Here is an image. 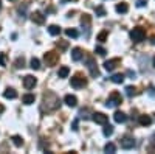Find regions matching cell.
<instances>
[{
	"mask_svg": "<svg viewBox=\"0 0 155 154\" xmlns=\"http://www.w3.org/2000/svg\"><path fill=\"white\" fill-rule=\"evenodd\" d=\"M121 103H123V97H121V94H118V92H112V95L107 98L106 106H107V108H116V106H120Z\"/></svg>",
	"mask_w": 155,
	"mask_h": 154,
	"instance_id": "1",
	"label": "cell"
},
{
	"mask_svg": "<svg viewBox=\"0 0 155 154\" xmlns=\"http://www.w3.org/2000/svg\"><path fill=\"white\" fill-rule=\"evenodd\" d=\"M144 37H146V31L140 27H137L130 31V39L134 42H141V41H144Z\"/></svg>",
	"mask_w": 155,
	"mask_h": 154,
	"instance_id": "2",
	"label": "cell"
},
{
	"mask_svg": "<svg viewBox=\"0 0 155 154\" xmlns=\"http://www.w3.org/2000/svg\"><path fill=\"white\" fill-rule=\"evenodd\" d=\"M44 59L47 62V66L53 67V66H56V64L59 62V55L56 53V51H48V53H45Z\"/></svg>",
	"mask_w": 155,
	"mask_h": 154,
	"instance_id": "3",
	"label": "cell"
},
{
	"mask_svg": "<svg viewBox=\"0 0 155 154\" xmlns=\"http://www.w3.org/2000/svg\"><path fill=\"white\" fill-rule=\"evenodd\" d=\"M85 64H87V69L90 70V75H92V76H99V70H98L96 64H95V59L92 56L85 58Z\"/></svg>",
	"mask_w": 155,
	"mask_h": 154,
	"instance_id": "4",
	"label": "cell"
},
{
	"mask_svg": "<svg viewBox=\"0 0 155 154\" xmlns=\"http://www.w3.org/2000/svg\"><path fill=\"white\" fill-rule=\"evenodd\" d=\"M71 86L74 89H82L84 86H87V80L82 78L81 75H74L73 78H71Z\"/></svg>",
	"mask_w": 155,
	"mask_h": 154,
	"instance_id": "5",
	"label": "cell"
},
{
	"mask_svg": "<svg viewBox=\"0 0 155 154\" xmlns=\"http://www.w3.org/2000/svg\"><path fill=\"white\" fill-rule=\"evenodd\" d=\"M92 118H93V121L98 123V125H107V123H109V117H107V115H104L102 112H95V114H92Z\"/></svg>",
	"mask_w": 155,
	"mask_h": 154,
	"instance_id": "6",
	"label": "cell"
},
{
	"mask_svg": "<svg viewBox=\"0 0 155 154\" xmlns=\"http://www.w3.org/2000/svg\"><path fill=\"white\" fill-rule=\"evenodd\" d=\"M135 146V140H134V137H130V135H124L123 139H121V148H124V149H132Z\"/></svg>",
	"mask_w": 155,
	"mask_h": 154,
	"instance_id": "7",
	"label": "cell"
},
{
	"mask_svg": "<svg viewBox=\"0 0 155 154\" xmlns=\"http://www.w3.org/2000/svg\"><path fill=\"white\" fill-rule=\"evenodd\" d=\"M120 64H121V59H120V58H113V59L104 62V69H106L107 72H112V70H115L116 67H118Z\"/></svg>",
	"mask_w": 155,
	"mask_h": 154,
	"instance_id": "8",
	"label": "cell"
},
{
	"mask_svg": "<svg viewBox=\"0 0 155 154\" xmlns=\"http://www.w3.org/2000/svg\"><path fill=\"white\" fill-rule=\"evenodd\" d=\"M31 20L36 23V25H44L45 23V16L42 14L41 11H34L31 14Z\"/></svg>",
	"mask_w": 155,
	"mask_h": 154,
	"instance_id": "9",
	"label": "cell"
},
{
	"mask_svg": "<svg viewBox=\"0 0 155 154\" xmlns=\"http://www.w3.org/2000/svg\"><path fill=\"white\" fill-rule=\"evenodd\" d=\"M36 83H37L36 78H34V76H31V75H27V76L23 78V86H25V89H28V91L36 86Z\"/></svg>",
	"mask_w": 155,
	"mask_h": 154,
	"instance_id": "10",
	"label": "cell"
},
{
	"mask_svg": "<svg viewBox=\"0 0 155 154\" xmlns=\"http://www.w3.org/2000/svg\"><path fill=\"white\" fill-rule=\"evenodd\" d=\"M82 56H84V53H82V50H81L79 47H74V48L71 50V59H73V61H81Z\"/></svg>",
	"mask_w": 155,
	"mask_h": 154,
	"instance_id": "11",
	"label": "cell"
},
{
	"mask_svg": "<svg viewBox=\"0 0 155 154\" xmlns=\"http://www.w3.org/2000/svg\"><path fill=\"white\" fill-rule=\"evenodd\" d=\"M64 101H65V104L70 106V108H74V106L78 104V98H76L74 95H65Z\"/></svg>",
	"mask_w": 155,
	"mask_h": 154,
	"instance_id": "12",
	"label": "cell"
},
{
	"mask_svg": "<svg viewBox=\"0 0 155 154\" xmlns=\"http://www.w3.org/2000/svg\"><path fill=\"white\" fill-rule=\"evenodd\" d=\"M113 120H115L116 123H124V121L127 120V115H126L124 112H120V111H118V112L113 114Z\"/></svg>",
	"mask_w": 155,
	"mask_h": 154,
	"instance_id": "13",
	"label": "cell"
},
{
	"mask_svg": "<svg viewBox=\"0 0 155 154\" xmlns=\"http://www.w3.org/2000/svg\"><path fill=\"white\" fill-rule=\"evenodd\" d=\"M3 97H5V98H9V100H14V98L17 97V92L14 91V89H11V87H8L6 91L3 92Z\"/></svg>",
	"mask_w": 155,
	"mask_h": 154,
	"instance_id": "14",
	"label": "cell"
},
{
	"mask_svg": "<svg viewBox=\"0 0 155 154\" xmlns=\"http://www.w3.org/2000/svg\"><path fill=\"white\" fill-rule=\"evenodd\" d=\"M34 100H36V97H34L33 94H27V95L22 97V101L25 103V104H33Z\"/></svg>",
	"mask_w": 155,
	"mask_h": 154,
	"instance_id": "15",
	"label": "cell"
},
{
	"mask_svg": "<svg viewBox=\"0 0 155 154\" xmlns=\"http://www.w3.org/2000/svg\"><path fill=\"white\" fill-rule=\"evenodd\" d=\"M129 11V6H127V3H118L116 5V12H120V14H126V12Z\"/></svg>",
	"mask_w": 155,
	"mask_h": 154,
	"instance_id": "16",
	"label": "cell"
},
{
	"mask_svg": "<svg viewBox=\"0 0 155 154\" xmlns=\"http://www.w3.org/2000/svg\"><path fill=\"white\" fill-rule=\"evenodd\" d=\"M68 73H70V69H68L67 66H64V67H61V69H59L58 76H59V78H67Z\"/></svg>",
	"mask_w": 155,
	"mask_h": 154,
	"instance_id": "17",
	"label": "cell"
},
{
	"mask_svg": "<svg viewBox=\"0 0 155 154\" xmlns=\"http://www.w3.org/2000/svg\"><path fill=\"white\" fill-rule=\"evenodd\" d=\"M48 33L51 36H59L61 34V28L58 27V25H50V27H48Z\"/></svg>",
	"mask_w": 155,
	"mask_h": 154,
	"instance_id": "18",
	"label": "cell"
},
{
	"mask_svg": "<svg viewBox=\"0 0 155 154\" xmlns=\"http://www.w3.org/2000/svg\"><path fill=\"white\" fill-rule=\"evenodd\" d=\"M110 80H112L115 84H121V83L124 81V75H123V73H115Z\"/></svg>",
	"mask_w": 155,
	"mask_h": 154,
	"instance_id": "19",
	"label": "cell"
},
{
	"mask_svg": "<svg viewBox=\"0 0 155 154\" xmlns=\"http://www.w3.org/2000/svg\"><path fill=\"white\" fill-rule=\"evenodd\" d=\"M152 123V118L149 117V115H141L140 117V125H143V126H149Z\"/></svg>",
	"mask_w": 155,
	"mask_h": 154,
	"instance_id": "20",
	"label": "cell"
},
{
	"mask_svg": "<svg viewBox=\"0 0 155 154\" xmlns=\"http://www.w3.org/2000/svg\"><path fill=\"white\" fill-rule=\"evenodd\" d=\"M30 67H31L33 70H39V69H41V61H39L37 58H33V59L30 61Z\"/></svg>",
	"mask_w": 155,
	"mask_h": 154,
	"instance_id": "21",
	"label": "cell"
},
{
	"mask_svg": "<svg viewBox=\"0 0 155 154\" xmlns=\"http://www.w3.org/2000/svg\"><path fill=\"white\" fill-rule=\"evenodd\" d=\"M81 23H82V27L88 28V27H90V16H88V14H84L82 19H81Z\"/></svg>",
	"mask_w": 155,
	"mask_h": 154,
	"instance_id": "22",
	"label": "cell"
},
{
	"mask_svg": "<svg viewBox=\"0 0 155 154\" xmlns=\"http://www.w3.org/2000/svg\"><path fill=\"white\" fill-rule=\"evenodd\" d=\"M12 143H14L16 146H22L23 145V140L20 135H12Z\"/></svg>",
	"mask_w": 155,
	"mask_h": 154,
	"instance_id": "23",
	"label": "cell"
},
{
	"mask_svg": "<svg viewBox=\"0 0 155 154\" xmlns=\"http://www.w3.org/2000/svg\"><path fill=\"white\" fill-rule=\"evenodd\" d=\"M104 126H106V128H104V131H102V132H104V135H106V137L112 135V134H113V126H110L109 123H107V125H104Z\"/></svg>",
	"mask_w": 155,
	"mask_h": 154,
	"instance_id": "24",
	"label": "cell"
},
{
	"mask_svg": "<svg viewBox=\"0 0 155 154\" xmlns=\"http://www.w3.org/2000/svg\"><path fill=\"white\" fill-rule=\"evenodd\" d=\"M107 36H109L107 31H101V33L98 34V41H99V42H106V41H107Z\"/></svg>",
	"mask_w": 155,
	"mask_h": 154,
	"instance_id": "25",
	"label": "cell"
},
{
	"mask_svg": "<svg viewBox=\"0 0 155 154\" xmlns=\"http://www.w3.org/2000/svg\"><path fill=\"white\" fill-rule=\"evenodd\" d=\"M14 64H16V67H17V69H23V67H25V59L20 56V58H17V59H16V62H14Z\"/></svg>",
	"mask_w": 155,
	"mask_h": 154,
	"instance_id": "26",
	"label": "cell"
},
{
	"mask_svg": "<svg viewBox=\"0 0 155 154\" xmlns=\"http://www.w3.org/2000/svg\"><path fill=\"white\" fill-rule=\"evenodd\" d=\"M65 34H67L68 37H78V31H76L74 28H67V30H65Z\"/></svg>",
	"mask_w": 155,
	"mask_h": 154,
	"instance_id": "27",
	"label": "cell"
},
{
	"mask_svg": "<svg viewBox=\"0 0 155 154\" xmlns=\"http://www.w3.org/2000/svg\"><path fill=\"white\" fill-rule=\"evenodd\" d=\"M95 12H96V16H98V17L106 16V9H104V6H98V8L95 9Z\"/></svg>",
	"mask_w": 155,
	"mask_h": 154,
	"instance_id": "28",
	"label": "cell"
},
{
	"mask_svg": "<svg viewBox=\"0 0 155 154\" xmlns=\"http://www.w3.org/2000/svg\"><path fill=\"white\" fill-rule=\"evenodd\" d=\"M104 151H106V152H115V151H116V146H115L113 143H107V145L104 146Z\"/></svg>",
	"mask_w": 155,
	"mask_h": 154,
	"instance_id": "29",
	"label": "cell"
},
{
	"mask_svg": "<svg viewBox=\"0 0 155 154\" xmlns=\"http://www.w3.org/2000/svg\"><path fill=\"white\" fill-rule=\"evenodd\" d=\"M126 95H127V97H134V95H135V87L127 86V87H126Z\"/></svg>",
	"mask_w": 155,
	"mask_h": 154,
	"instance_id": "30",
	"label": "cell"
},
{
	"mask_svg": "<svg viewBox=\"0 0 155 154\" xmlns=\"http://www.w3.org/2000/svg\"><path fill=\"white\" fill-rule=\"evenodd\" d=\"M95 53H98L99 56H106V48H102V47H95Z\"/></svg>",
	"mask_w": 155,
	"mask_h": 154,
	"instance_id": "31",
	"label": "cell"
},
{
	"mask_svg": "<svg viewBox=\"0 0 155 154\" xmlns=\"http://www.w3.org/2000/svg\"><path fill=\"white\" fill-rule=\"evenodd\" d=\"M146 5H147V0H137V6L138 8H143Z\"/></svg>",
	"mask_w": 155,
	"mask_h": 154,
	"instance_id": "32",
	"label": "cell"
},
{
	"mask_svg": "<svg viewBox=\"0 0 155 154\" xmlns=\"http://www.w3.org/2000/svg\"><path fill=\"white\" fill-rule=\"evenodd\" d=\"M0 66H6V55L5 53L0 55Z\"/></svg>",
	"mask_w": 155,
	"mask_h": 154,
	"instance_id": "33",
	"label": "cell"
},
{
	"mask_svg": "<svg viewBox=\"0 0 155 154\" xmlns=\"http://www.w3.org/2000/svg\"><path fill=\"white\" fill-rule=\"evenodd\" d=\"M58 47H59L61 50H65V48L68 47V44H67V42H58Z\"/></svg>",
	"mask_w": 155,
	"mask_h": 154,
	"instance_id": "34",
	"label": "cell"
},
{
	"mask_svg": "<svg viewBox=\"0 0 155 154\" xmlns=\"http://www.w3.org/2000/svg\"><path fill=\"white\" fill-rule=\"evenodd\" d=\"M149 95H150V97H155V87H153V86L149 87Z\"/></svg>",
	"mask_w": 155,
	"mask_h": 154,
	"instance_id": "35",
	"label": "cell"
},
{
	"mask_svg": "<svg viewBox=\"0 0 155 154\" xmlns=\"http://www.w3.org/2000/svg\"><path fill=\"white\" fill-rule=\"evenodd\" d=\"M127 76H130V78L134 80L135 76H137V73H135V72H132V70H127Z\"/></svg>",
	"mask_w": 155,
	"mask_h": 154,
	"instance_id": "36",
	"label": "cell"
},
{
	"mask_svg": "<svg viewBox=\"0 0 155 154\" xmlns=\"http://www.w3.org/2000/svg\"><path fill=\"white\" fill-rule=\"evenodd\" d=\"M71 129H73V131H78V120H74V121H73V125H71Z\"/></svg>",
	"mask_w": 155,
	"mask_h": 154,
	"instance_id": "37",
	"label": "cell"
},
{
	"mask_svg": "<svg viewBox=\"0 0 155 154\" xmlns=\"http://www.w3.org/2000/svg\"><path fill=\"white\" fill-rule=\"evenodd\" d=\"M150 42H152V44L155 45V36H152V41H150Z\"/></svg>",
	"mask_w": 155,
	"mask_h": 154,
	"instance_id": "38",
	"label": "cell"
},
{
	"mask_svg": "<svg viewBox=\"0 0 155 154\" xmlns=\"http://www.w3.org/2000/svg\"><path fill=\"white\" fill-rule=\"evenodd\" d=\"M152 61H153V67H155V56H153V59H152Z\"/></svg>",
	"mask_w": 155,
	"mask_h": 154,
	"instance_id": "39",
	"label": "cell"
},
{
	"mask_svg": "<svg viewBox=\"0 0 155 154\" xmlns=\"http://www.w3.org/2000/svg\"><path fill=\"white\" fill-rule=\"evenodd\" d=\"M0 9H2V0H0Z\"/></svg>",
	"mask_w": 155,
	"mask_h": 154,
	"instance_id": "40",
	"label": "cell"
},
{
	"mask_svg": "<svg viewBox=\"0 0 155 154\" xmlns=\"http://www.w3.org/2000/svg\"><path fill=\"white\" fill-rule=\"evenodd\" d=\"M70 2H78V0H70Z\"/></svg>",
	"mask_w": 155,
	"mask_h": 154,
	"instance_id": "41",
	"label": "cell"
},
{
	"mask_svg": "<svg viewBox=\"0 0 155 154\" xmlns=\"http://www.w3.org/2000/svg\"><path fill=\"white\" fill-rule=\"evenodd\" d=\"M9 2H16V0H9Z\"/></svg>",
	"mask_w": 155,
	"mask_h": 154,
	"instance_id": "42",
	"label": "cell"
}]
</instances>
